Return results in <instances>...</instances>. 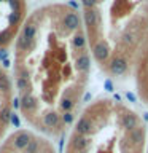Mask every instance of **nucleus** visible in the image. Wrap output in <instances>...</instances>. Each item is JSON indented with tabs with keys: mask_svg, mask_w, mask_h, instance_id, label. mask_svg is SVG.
<instances>
[{
	"mask_svg": "<svg viewBox=\"0 0 148 153\" xmlns=\"http://www.w3.org/2000/svg\"><path fill=\"white\" fill-rule=\"evenodd\" d=\"M0 89H3V91H8L10 89V81L7 76H3L2 80H0Z\"/></svg>",
	"mask_w": 148,
	"mask_h": 153,
	"instance_id": "21",
	"label": "nucleus"
},
{
	"mask_svg": "<svg viewBox=\"0 0 148 153\" xmlns=\"http://www.w3.org/2000/svg\"><path fill=\"white\" fill-rule=\"evenodd\" d=\"M108 70L112 72L113 75H124L129 70V64L126 61V57L123 56H115L108 64Z\"/></svg>",
	"mask_w": 148,
	"mask_h": 153,
	"instance_id": "1",
	"label": "nucleus"
},
{
	"mask_svg": "<svg viewBox=\"0 0 148 153\" xmlns=\"http://www.w3.org/2000/svg\"><path fill=\"white\" fill-rule=\"evenodd\" d=\"M21 107H22V110H26V112H30V110H33L37 107V100L33 99L30 94H24L22 99H21Z\"/></svg>",
	"mask_w": 148,
	"mask_h": 153,
	"instance_id": "9",
	"label": "nucleus"
},
{
	"mask_svg": "<svg viewBox=\"0 0 148 153\" xmlns=\"http://www.w3.org/2000/svg\"><path fill=\"white\" fill-rule=\"evenodd\" d=\"M123 42L127 43V45H132V43L135 42V38H134L132 33H124V35H123Z\"/></svg>",
	"mask_w": 148,
	"mask_h": 153,
	"instance_id": "20",
	"label": "nucleus"
},
{
	"mask_svg": "<svg viewBox=\"0 0 148 153\" xmlns=\"http://www.w3.org/2000/svg\"><path fill=\"white\" fill-rule=\"evenodd\" d=\"M30 140H32V137H30L29 132H19L13 139V145H14L16 150H26V147L29 145Z\"/></svg>",
	"mask_w": 148,
	"mask_h": 153,
	"instance_id": "4",
	"label": "nucleus"
},
{
	"mask_svg": "<svg viewBox=\"0 0 148 153\" xmlns=\"http://www.w3.org/2000/svg\"><path fill=\"white\" fill-rule=\"evenodd\" d=\"M0 117H2V121L7 124V123H8V120H10V110L5 107V108L2 110V115H0Z\"/></svg>",
	"mask_w": 148,
	"mask_h": 153,
	"instance_id": "22",
	"label": "nucleus"
},
{
	"mask_svg": "<svg viewBox=\"0 0 148 153\" xmlns=\"http://www.w3.org/2000/svg\"><path fill=\"white\" fill-rule=\"evenodd\" d=\"M97 19H99V16H97V11H95L94 8L84 11V22L88 27H94L95 24H97Z\"/></svg>",
	"mask_w": 148,
	"mask_h": 153,
	"instance_id": "10",
	"label": "nucleus"
},
{
	"mask_svg": "<svg viewBox=\"0 0 148 153\" xmlns=\"http://www.w3.org/2000/svg\"><path fill=\"white\" fill-rule=\"evenodd\" d=\"M59 115H57L56 112H50L45 115V118H43V123H45V126L48 128H56L57 124H59Z\"/></svg>",
	"mask_w": 148,
	"mask_h": 153,
	"instance_id": "11",
	"label": "nucleus"
},
{
	"mask_svg": "<svg viewBox=\"0 0 148 153\" xmlns=\"http://www.w3.org/2000/svg\"><path fill=\"white\" fill-rule=\"evenodd\" d=\"M105 86H107V89H108V91H112V88H113V85L110 83V81H107V83H105Z\"/></svg>",
	"mask_w": 148,
	"mask_h": 153,
	"instance_id": "24",
	"label": "nucleus"
},
{
	"mask_svg": "<svg viewBox=\"0 0 148 153\" xmlns=\"http://www.w3.org/2000/svg\"><path fill=\"white\" fill-rule=\"evenodd\" d=\"M64 26L69 30H76L80 27V16L76 13H67L64 16Z\"/></svg>",
	"mask_w": 148,
	"mask_h": 153,
	"instance_id": "6",
	"label": "nucleus"
},
{
	"mask_svg": "<svg viewBox=\"0 0 148 153\" xmlns=\"http://www.w3.org/2000/svg\"><path fill=\"white\" fill-rule=\"evenodd\" d=\"M18 43H19V46H21V48H26V50L32 46V40H27V38H24L22 35L19 37V42Z\"/></svg>",
	"mask_w": 148,
	"mask_h": 153,
	"instance_id": "17",
	"label": "nucleus"
},
{
	"mask_svg": "<svg viewBox=\"0 0 148 153\" xmlns=\"http://www.w3.org/2000/svg\"><path fill=\"white\" fill-rule=\"evenodd\" d=\"M72 145H73V148L75 150H78V152H83V150H86L88 148V145H89V139L86 137V136H76L73 137V140H72Z\"/></svg>",
	"mask_w": 148,
	"mask_h": 153,
	"instance_id": "8",
	"label": "nucleus"
},
{
	"mask_svg": "<svg viewBox=\"0 0 148 153\" xmlns=\"http://www.w3.org/2000/svg\"><path fill=\"white\" fill-rule=\"evenodd\" d=\"M35 32H37V27L33 26L32 22H29L27 26H24L22 37H24V38H27V40H33V37H35Z\"/></svg>",
	"mask_w": 148,
	"mask_h": 153,
	"instance_id": "13",
	"label": "nucleus"
},
{
	"mask_svg": "<svg viewBox=\"0 0 148 153\" xmlns=\"http://www.w3.org/2000/svg\"><path fill=\"white\" fill-rule=\"evenodd\" d=\"M62 120H64V123H67V124H70L72 121H73V115H72L70 112H65L64 115H62Z\"/></svg>",
	"mask_w": 148,
	"mask_h": 153,
	"instance_id": "23",
	"label": "nucleus"
},
{
	"mask_svg": "<svg viewBox=\"0 0 148 153\" xmlns=\"http://www.w3.org/2000/svg\"><path fill=\"white\" fill-rule=\"evenodd\" d=\"M121 126L126 129V131H134L135 128H138V117L135 113H126L123 115L121 118Z\"/></svg>",
	"mask_w": 148,
	"mask_h": 153,
	"instance_id": "3",
	"label": "nucleus"
},
{
	"mask_svg": "<svg viewBox=\"0 0 148 153\" xmlns=\"http://www.w3.org/2000/svg\"><path fill=\"white\" fill-rule=\"evenodd\" d=\"M131 140L134 142V143H140L142 140H143V129L138 126V128H135L134 131H131Z\"/></svg>",
	"mask_w": 148,
	"mask_h": 153,
	"instance_id": "14",
	"label": "nucleus"
},
{
	"mask_svg": "<svg viewBox=\"0 0 148 153\" xmlns=\"http://www.w3.org/2000/svg\"><path fill=\"white\" fill-rule=\"evenodd\" d=\"M27 86H29L27 78H21V76H19V80H18V88L21 89V91H24V89H27Z\"/></svg>",
	"mask_w": 148,
	"mask_h": 153,
	"instance_id": "19",
	"label": "nucleus"
},
{
	"mask_svg": "<svg viewBox=\"0 0 148 153\" xmlns=\"http://www.w3.org/2000/svg\"><path fill=\"white\" fill-rule=\"evenodd\" d=\"M91 131H92V121L88 117L80 118V121L76 123V134L78 136H88Z\"/></svg>",
	"mask_w": 148,
	"mask_h": 153,
	"instance_id": "5",
	"label": "nucleus"
},
{
	"mask_svg": "<svg viewBox=\"0 0 148 153\" xmlns=\"http://www.w3.org/2000/svg\"><path fill=\"white\" fill-rule=\"evenodd\" d=\"M81 3H83V7L86 10H92L95 7V3H97V0H81Z\"/></svg>",
	"mask_w": 148,
	"mask_h": 153,
	"instance_id": "18",
	"label": "nucleus"
},
{
	"mask_svg": "<svg viewBox=\"0 0 148 153\" xmlns=\"http://www.w3.org/2000/svg\"><path fill=\"white\" fill-rule=\"evenodd\" d=\"M73 105H75V102L72 97H64L61 102V108L64 110V112H70V110L73 108Z\"/></svg>",
	"mask_w": 148,
	"mask_h": 153,
	"instance_id": "15",
	"label": "nucleus"
},
{
	"mask_svg": "<svg viewBox=\"0 0 148 153\" xmlns=\"http://www.w3.org/2000/svg\"><path fill=\"white\" fill-rule=\"evenodd\" d=\"M75 67L78 72H88L91 67V59L88 54H80L75 61Z\"/></svg>",
	"mask_w": 148,
	"mask_h": 153,
	"instance_id": "7",
	"label": "nucleus"
},
{
	"mask_svg": "<svg viewBox=\"0 0 148 153\" xmlns=\"http://www.w3.org/2000/svg\"><path fill=\"white\" fill-rule=\"evenodd\" d=\"M92 54L95 57V61L99 62H105L110 56V48L107 45V42H97L92 48Z\"/></svg>",
	"mask_w": 148,
	"mask_h": 153,
	"instance_id": "2",
	"label": "nucleus"
},
{
	"mask_svg": "<svg viewBox=\"0 0 148 153\" xmlns=\"http://www.w3.org/2000/svg\"><path fill=\"white\" fill-rule=\"evenodd\" d=\"M72 45H73V48H76V50H83V48L86 46V38L83 33H76V35L72 38Z\"/></svg>",
	"mask_w": 148,
	"mask_h": 153,
	"instance_id": "12",
	"label": "nucleus"
},
{
	"mask_svg": "<svg viewBox=\"0 0 148 153\" xmlns=\"http://www.w3.org/2000/svg\"><path fill=\"white\" fill-rule=\"evenodd\" d=\"M3 76H5V75H3V72H2V70H0V80H2V78H3Z\"/></svg>",
	"mask_w": 148,
	"mask_h": 153,
	"instance_id": "25",
	"label": "nucleus"
},
{
	"mask_svg": "<svg viewBox=\"0 0 148 153\" xmlns=\"http://www.w3.org/2000/svg\"><path fill=\"white\" fill-rule=\"evenodd\" d=\"M38 152V142L37 140H32L29 142V145L26 147V153H37Z\"/></svg>",
	"mask_w": 148,
	"mask_h": 153,
	"instance_id": "16",
	"label": "nucleus"
}]
</instances>
